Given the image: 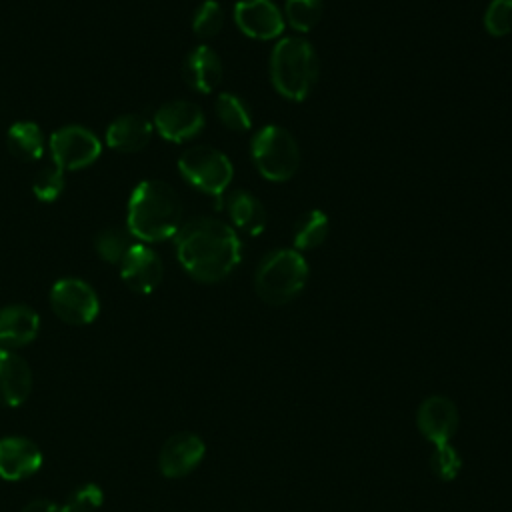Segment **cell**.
Wrapping results in <instances>:
<instances>
[{
    "instance_id": "d4e9b609",
    "label": "cell",
    "mask_w": 512,
    "mask_h": 512,
    "mask_svg": "<svg viewBox=\"0 0 512 512\" xmlns=\"http://www.w3.org/2000/svg\"><path fill=\"white\" fill-rule=\"evenodd\" d=\"M430 470L442 482L456 480L460 476V472H462V456H460V452L450 442L432 446Z\"/></svg>"
},
{
    "instance_id": "3957f363",
    "label": "cell",
    "mask_w": 512,
    "mask_h": 512,
    "mask_svg": "<svg viewBox=\"0 0 512 512\" xmlns=\"http://www.w3.org/2000/svg\"><path fill=\"white\" fill-rule=\"evenodd\" d=\"M320 64L314 46L304 38L280 40L270 56V78L284 98L304 100L318 80Z\"/></svg>"
},
{
    "instance_id": "484cf974",
    "label": "cell",
    "mask_w": 512,
    "mask_h": 512,
    "mask_svg": "<svg viewBox=\"0 0 512 512\" xmlns=\"http://www.w3.org/2000/svg\"><path fill=\"white\" fill-rule=\"evenodd\" d=\"M224 26V10L216 0H206L198 6L192 18V30L200 38L216 36Z\"/></svg>"
},
{
    "instance_id": "603a6c76",
    "label": "cell",
    "mask_w": 512,
    "mask_h": 512,
    "mask_svg": "<svg viewBox=\"0 0 512 512\" xmlns=\"http://www.w3.org/2000/svg\"><path fill=\"white\" fill-rule=\"evenodd\" d=\"M322 10V0H286L284 22H288L298 32H308L320 22Z\"/></svg>"
},
{
    "instance_id": "4fadbf2b",
    "label": "cell",
    "mask_w": 512,
    "mask_h": 512,
    "mask_svg": "<svg viewBox=\"0 0 512 512\" xmlns=\"http://www.w3.org/2000/svg\"><path fill=\"white\" fill-rule=\"evenodd\" d=\"M118 266L124 284L138 294H150L162 280V260L144 244H132Z\"/></svg>"
},
{
    "instance_id": "7402d4cb",
    "label": "cell",
    "mask_w": 512,
    "mask_h": 512,
    "mask_svg": "<svg viewBox=\"0 0 512 512\" xmlns=\"http://www.w3.org/2000/svg\"><path fill=\"white\" fill-rule=\"evenodd\" d=\"M214 110H216L218 120H220L228 130L246 132V130L252 126L250 108H248V104H246L240 96H236V94H230V92L218 94Z\"/></svg>"
},
{
    "instance_id": "e0dca14e",
    "label": "cell",
    "mask_w": 512,
    "mask_h": 512,
    "mask_svg": "<svg viewBox=\"0 0 512 512\" xmlns=\"http://www.w3.org/2000/svg\"><path fill=\"white\" fill-rule=\"evenodd\" d=\"M222 60L210 46H196L184 60V80L198 92H212L222 82Z\"/></svg>"
},
{
    "instance_id": "5b68a950",
    "label": "cell",
    "mask_w": 512,
    "mask_h": 512,
    "mask_svg": "<svg viewBox=\"0 0 512 512\" xmlns=\"http://www.w3.org/2000/svg\"><path fill=\"white\" fill-rule=\"evenodd\" d=\"M250 150L258 172L272 182L290 180L300 166L298 142L286 128L276 124L264 126L252 138Z\"/></svg>"
},
{
    "instance_id": "277c9868",
    "label": "cell",
    "mask_w": 512,
    "mask_h": 512,
    "mask_svg": "<svg viewBox=\"0 0 512 512\" xmlns=\"http://www.w3.org/2000/svg\"><path fill=\"white\" fill-rule=\"evenodd\" d=\"M306 280V258L296 248H280L262 258L254 276V288L262 302L284 306L304 290Z\"/></svg>"
},
{
    "instance_id": "ffe728a7",
    "label": "cell",
    "mask_w": 512,
    "mask_h": 512,
    "mask_svg": "<svg viewBox=\"0 0 512 512\" xmlns=\"http://www.w3.org/2000/svg\"><path fill=\"white\" fill-rule=\"evenodd\" d=\"M6 144L12 156L22 162H34L44 152V136L34 122H16L6 132Z\"/></svg>"
},
{
    "instance_id": "4316f807",
    "label": "cell",
    "mask_w": 512,
    "mask_h": 512,
    "mask_svg": "<svg viewBox=\"0 0 512 512\" xmlns=\"http://www.w3.org/2000/svg\"><path fill=\"white\" fill-rule=\"evenodd\" d=\"M32 190L34 196L42 202L56 200L64 190V170L56 164L40 168L32 180Z\"/></svg>"
},
{
    "instance_id": "52a82bcc",
    "label": "cell",
    "mask_w": 512,
    "mask_h": 512,
    "mask_svg": "<svg viewBox=\"0 0 512 512\" xmlns=\"http://www.w3.org/2000/svg\"><path fill=\"white\" fill-rule=\"evenodd\" d=\"M50 306L66 324H90L100 310V302L90 284L78 278L58 280L50 290Z\"/></svg>"
},
{
    "instance_id": "2e32d148",
    "label": "cell",
    "mask_w": 512,
    "mask_h": 512,
    "mask_svg": "<svg viewBox=\"0 0 512 512\" xmlns=\"http://www.w3.org/2000/svg\"><path fill=\"white\" fill-rule=\"evenodd\" d=\"M40 330L36 310L12 304L0 310V348H20L30 344Z\"/></svg>"
},
{
    "instance_id": "30bf717a",
    "label": "cell",
    "mask_w": 512,
    "mask_h": 512,
    "mask_svg": "<svg viewBox=\"0 0 512 512\" xmlns=\"http://www.w3.org/2000/svg\"><path fill=\"white\" fill-rule=\"evenodd\" d=\"M204 454L206 444L200 436L192 432H178L162 444L158 466L166 478H184L200 466Z\"/></svg>"
},
{
    "instance_id": "6da1fadb",
    "label": "cell",
    "mask_w": 512,
    "mask_h": 512,
    "mask_svg": "<svg viewBox=\"0 0 512 512\" xmlns=\"http://www.w3.org/2000/svg\"><path fill=\"white\" fill-rule=\"evenodd\" d=\"M174 238L182 268L198 282H220L240 262L238 234L218 218H194L182 224Z\"/></svg>"
},
{
    "instance_id": "cb8c5ba5",
    "label": "cell",
    "mask_w": 512,
    "mask_h": 512,
    "mask_svg": "<svg viewBox=\"0 0 512 512\" xmlns=\"http://www.w3.org/2000/svg\"><path fill=\"white\" fill-rule=\"evenodd\" d=\"M132 234L128 230L122 228H106L102 230L96 240V252L102 260L110 262V264H120L122 258L126 256V252L132 248Z\"/></svg>"
},
{
    "instance_id": "9c48e42d",
    "label": "cell",
    "mask_w": 512,
    "mask_h": 512,
    "mask_svg": "<svg viewBox=\"0 0 512 512\" xmlns=\"http://www.w3.org/2000/svg\"><path fill=\"white\" fill-rule=\"evenodd\" d=\"M458 406L442 394L424 398L416 410V428L432 444H446L458 430Z\"/></svg>"
},
{
    "instance_id": "9a60e30c",
    "label": "cell",
    "mask_w": 512,
    "mask_h": 512,
    "mask_svg": "<svg viewBox=\"0 0 512 512\" xmlns=\"http://www.w3.org/2000/svg\"><path fill=\"white\" fill-rule=\"evenodd\" d=\"M32 392V372L24 358L0 348V406H20Z\"/></svg>"
},
{
    "instance_id": "5bb4252c",
    "label": "cell",
    "mask_w": 512,
    "mask_h": 512,
    "mask_svg": "<svg viewBox=\"0 0 512 512\" xmlns=\"http://www.w3.org/2000/svg\"><path fill=\"white\" fill-rule=\"evenodd\" d=\"M42 466L40 448L22 436H8L0 440V478L18 482L38 472Z\"/></svg>"
},
{
    "instance_id": "8992f818",
    "label": "cell",
    "mask_w": 512,
    "mask_h": 512,
    "mask_svg": "<svg viewBox=\"0 0 512 512\" xmlns=\"http://www.w3.org/2000/svg\"><path fill=\"white\" fill-rule=\"evenodd\" d=\"M182 178L210 196H220L232 182L234 168L226 154L212 146H192L178 158Z\"/></svg>"
},
{
    "instance_id": "8fae6325",
    "label": "cell",
    "mask_w": 512,
    "mask_h": 512,
    "mask_svg": "<svg viewBox=\"0 0 512 512\" xmlns=\"http://www.w3.org/2000/svg\"><path fill=\"white\" fill-rule=\"evenodd\" d=\"M236 26L250 38L272 40L284 30V14L272 0H240L234 6Z\"/></svg>"
},
{
    "instance_id": "ba28073f",
    "label": "cell",
    "mask_w": 512,
    "mask_h": 512,
    "mask_svg": "<svg viewBox=\"0 0 512 512\" xmlns=\"http://www.w3.org/2000/svg\"><path fill=\"white\" fill-rule=\"evenodd\" d=\"M100 140L82 126H64L50 136L52 160L62 170L90 166L100 156Z\"/></svg>"
},
{
    "instance_id": "7a4b0ae2",
    "label": "cell",
    "mask_w": 512,
    "mask_h": 512,
    "mask_svg": "<svg viewBox=\"0 0 512 512\" xmlns=\"http://www.w3.org/2000/svg\"><path fill=\"white\" fill-rule=\"evenodd\" d=\"M182 222V204L176 190L162 180L140 182L128 200V232L144 242L176 236Z\"/></svg>"
},
{
    "instance_id": "83f0119b",
    "label": "cell",
    "mask_w": 512,
    "mask_h": 512,
    "mask_svg": "<svg viewBox=\"0 0 512 512\" xmlns=\"http://www.w3.org/2000/svg\"><path fill=\"white\" fill-rule=\"evenodd\" d=\"M484 28L492 36L512 32V0H492L484 12Z\"/></svg>"
},
{
    "instance_id": "7c38bea8",
    "label": "cell",
    "mask_w": 512,
    "mask_h": 512,
    "mask_svg": "<svg viewBox=\"0 0 512 512\" xmlns=\"http://www.w3.org/2000/svg\"><path fill=\"white\" fill-rule=\"evenodd\" d=\"M154 128L170 142H186L204 128V114L188 100L166 102L154 114Z\"/></svg>"
},
{
    "instance_id": "f1b7e54d",
    "label": "cell",
    "mask_w": 512,
    "mask_h": 512,
    "mask_svg": "<svg viewBox=\"0 0 512 512\" xmlns=\"http://www.w3.org/2000/svg\"><path fill=\"white\" fill-rule=\"evenodd\" d=\"M102 500V490L96 484H84L70 494V500L64 508L68 512H96L102 506Z\"/></svg>"
},
{
    "instance_id": "d6986e66",
    "label": "cell",
    "mask_w": 512,
    "mask_h": 512,
    "mask_svg": "<svg viewBox=\"0 0 512 512\" xmlns=\"http://www.w3.org/2000/svg\"><path fill=\"white\" fill-rule=\"evenodd\" d=\"M224 208L232 224L252 236H258L266 226V210L262 202L248 190H234L226 196Z\"/></svg>"
},
{
    "instance_id": "f546056e",
    "label": "cell",
    "mask_w": 512,
    "mask_h": 512,
    "mask_svg": "<svg viewBox=\"0 0 512 512\" xmlns=\"http://www.w3.org/2000/svg\"><path fill=\"white\" fill-rule=\"evenodd\" d=\"M20 512H68V510L64 506H58L48 500H34L30 504H26Z\"/></svg>"
},
{
    "instance_id": "44dd1931",
    "label": "cell",
    "mask_w": 512,
    "mask_h": 512,
    "mask_svg": "<svg viewBox=\"0 0 512 512\" xmlns=\"http://www.w3.org/2000/svg\"><path fill=\"white\" fill-rule=\"evenodd\" d=\"M328 230H330V222L322 210L304 212L294 226V248L298 252L318 248L326 240Z\"/></svg>"
},
{
    "instance_id": "ac0fdd59",
    "label": "cell",
    "mask_w": 512,
    "mask_h": 512,
    "mask_svg": "<svg viewBox=\"0 0 512 512\" xmlns=\"http://www.w3.org/2000/svg\"><path fill=\"white\" fill-rule=\"evenodd\" d=\"M152 122L140 114H124L106 130V144L118 152H138L152 138Z\"/></svg>"
}]
</instances>
